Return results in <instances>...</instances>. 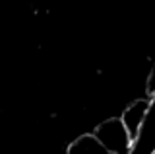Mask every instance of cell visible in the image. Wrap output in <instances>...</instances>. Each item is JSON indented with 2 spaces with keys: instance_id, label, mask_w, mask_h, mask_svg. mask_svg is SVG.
Wrapping results in <instances>:
<instances>
[{
  "instance_id": "obj_4",
  "label": "cell",
  "mask_w": 155,
  "mask_h": 154,
  "mask_svg": "<svg viewBox=\"0 0 155 154\" xmlns=\"http://www.w3.org/2000/svg\"><path fill=\"white\" fill-rule=\"evenodd\" d=\"M68 154H113L95 135H81L68 146Z\"/></svg>"
},
{
  "instance_id": "obj_3",
  "label": "cell",
  "mask_w": 155,
  "mask_h": 154,
  "mask_svg": "<svg viewBox=\"0 0 155 154\" xmlns=\"http://www.w3.org/2000/svg\"><path fill=\"white\" fill-rule=\"evenodd\" d=\"M149 102H151V100H138V102L130 103L128 107L124 109V113H122V121H124V125H126V129H128V133L132 135V138L138 137L140 127H142L145 115H147Z\"/></svg>"
},
{
  "instance_id": "obj_2",
  "label": "cell",
  "mask_w": 155,
  "mask_h": 154,
  "mask_svg": "<svg viewBox=\"0 0 155 154\" xmlns=\"http://www.w3.org/2000/svg\"><path fill=\"white\" fill-rule=\"evenodd\" d=\"M149 109L145 115L138 137L134 138L130 154H153L155 152V98H149Z\"/></svg>"
},
{
  "instance_id": "obj_6",
  "label": "cell",
  "mask_w": 155,
  "mask_h": 154,
  "mask_svg": "<svg viewBox=\"0 0 155 154\" xmlns=\"http://www.w3.org/2000/svg\"><path fill=\"white\" fill-rule=\"evenodd\" d=\"M153 154H155V152H153Z\"/></svg>"
},
{
  "instance_id": "obj_1",
  "label": "cell",
  "mask_w": 155,
  "mask_h": 154,
  "mask_svg": "<svg viewBox=\"0 0 155 154\" xmlns=\"http://www.w3.org/2000/svg\"><path fill=\"white\" fill-rule=\"evenodd\" d=\"M93 135L101 141L103 146H107L113 154H130L132 152V144L134 138L128 133L126 125L122 121V117H114V119H107L101 125H97V129Z\"/></svg>"
},
{
  "instance_id": "obj_5",
  "label": "cell",
  "mask_w": 155,
  "mask_h": 154,
  "mask_svg": "<svg viewBox=\"0 0 155 154\" xmlns=\"http://www.w3.org/2000/svg\"><path fill=\"white\" fill-rule=\"evenodd\" d=\"M145 90H147L149 98H155V62L151 66V72H149V78H147V86H145Z\"/></svg>"
}]
</instances>
